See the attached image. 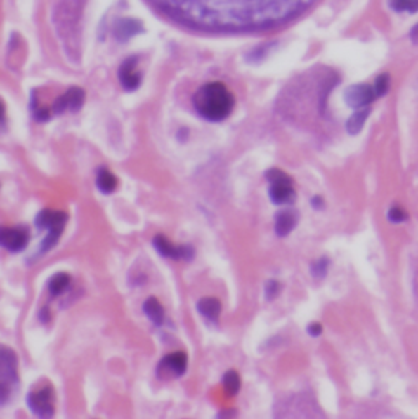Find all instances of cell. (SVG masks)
Returning <instances> with one entry per match:
<instances>
[{"mask_svg": "<svg viewBox=\"0 0 418 419\" xmlns=\"http://www.w3.org/2000/svg\"><path fill=\"white\" fill-rule=\"evenodd\" d=\"M180 27L203 33H256L289 23L317 0H148Z\"/></svg>", "mask_w": 418, "mask_h": 419, "instance_id": "obj_1", "label": "cell"}, {"mask_svg": "<svg viewBox=\"0 0 418 419\" xmlns=\"http://www.w3.org/2000/svg\"><path fill=\"white\" fill-rule=\"evenodd\" d=\"M235 105L234 95L221 82H209L196 90L193 106L201 118L211 123H221L228 119Z\"/></svg>", "mask_w": 418, "mask_h": 419, "instance_id": "obj_2", "label": "cell"}, {"mask_svg": "<svg viewBox=\"0 0 418 419\" xmlns=\"http://www.w3.org/2000/svg\"><path fill=\"white\" fill-rule=\"evenodd\" d=\"M18 387V357L13 350L0 345V408L12 401Z\"/></svg>", "mask_w": 418, "mask_h": 419, "instance_id": "obj_3", "label": "cell"}, {"mask_svg": "<svg viewBox=\"0 0 418 419\" xmlns=\"http://www.w3.org/2000/svg\"><path fill=\"white\" fill-rule=\"evenodd\" d=\"M67 214L63 211H51L43 209L39 211V214L34 219V224L39 230L46 232V239L43 240L41 246H39V253H48L54 246L58 245V241L63 235V230L65 224H67Z\"/></svg>", "mask_w": 418, "mask_h": 419, "instance_id": "obj_4", "label": "cell"}, {"mask_svg": "<svg viewBox=\"0 0 418 419\" xmlns=\"http://www.w3.org/2000/svg\"><path fill=\"white\" fill-rule=\"evenodd\" d=\"M268 181L270 201L276 206H289L296 201V189L293 178L280 168H270L265 173Z\"/></svg>", "mask_w": 418, "mask_h": 419, "instance_id": "obj_5", "label": "cell"}, {"mask_svg": "<svg viewBox=\"0 0 418 419\" xmlns=\"http://www.w3.org/2000/svg\"><path fill=\"white\" fill-rule=\"evenodd\" d=\"M27 405L30 411L38 418H53L54 416V388L51 383H41L33 388L27 397Z\"/></svg>", "mask_w": 418, "mask_h": 419, "instance_id": "obj_6", "label": "cell"}, {"mask_svg": "<svg viewBox=\"0 0 418 419\" xmlns=\"http://www.w3.org/2000/svg\"><path fill=\"white\" fill-rule=\"evenodd\" d=\"M152 245L162 258L175 261H191L195 258V248L191 245H175L164 234H157L152 239Z\"/></svg>", "mask_w": 418, "mask_h": 419, "instance_id": "obj_7", "label": "cell"}, {"mask_svg": "<svg viewBox=\"0 0 418 419\" xmlns=\"http://www.w3.org/2000/svg\"><path fill=\"white\" fill-rule=\"evenodd\" d=\"M30 232L27 227H0V246L4 250L20 253L28 246Z\"/></svg>", "mask_w": 418, "mask_h": 419, "instance_id": "obj_8", "label": "cell"}, {"mask_svg": "<svg viewBox=\"0 0 418 419\" xmlns=\"http://www.w3.org/2000/svg\"><path fill=\"white\" fill-rule=\"evenodd\" d=\"M377 97L374 93V88L366 84H356L351 85L345 90V103L353 109H361L370 106Z\"/></svg>", "mask_w": 418, "mask_h": 419, "instance_id": "obj_9", "label": "cell"}, {"mask_svg": "<svg viewBox=\"0 0 418 419\" xmlns=\"http://www.w3.org/2000/svg\"><path fill=\"white\" fill-rule=\"evenodd\" d=\"M186 368H188V356L183 351H175L172 354H167L162 361L159 362L157 373L159 375H172L181 377L185 375Z\"/></svg>", "mask_w": 418, "mask_h": 419, "instance_id": "obj_10", "label": "cell"}, {"mask_svg": "<svg viewBox=\"0 0 418 419\" xmlns=\"http://www.w3.org/2000/svg\"><path fill=\"white\" fill-rule=\"evenodd\" d=\"M118 79L121 87H123L126 92H134L136 88H139L141 85V72L138 69V58H128L123 60V64L119 65L118 70Z\"/></svg>", "mask_w": 418, "mask_h": 419, "instance_id": "obj_11", "label": "cell"}, {"mask_svg": "<svg viewBox=\"0 0 418 419\" xmlns=\"http://www.w3.org/2000/svg\"><path fill=\"white\" fill-rule=\"evenodd\" d=\"M85 102V92L82 88L79 87H72L69 88L67 92L64 95H60V97L54 102L53 105V113L54 114H63L65 111H79L82 108V105Z\"/></svg>", "mask_w": 418, "mask_h": 419, "instance_id": "obj_12", "label": "cell"}, {"mask_svg": "<svg viewBox=\"0 0 418 419\" xmlns=\"http://www.w3.org/2000/svg\"><path fill=\"white\" fill-rule=\"evenodd\" d=\"M298 224V212L293 209H281L275 217V232L278 237H288Z\"/></svg>", "mask_w": 418, "mask_h": 419, "instance_id": "obj_13", "label": "cell"}, {"mask_svg": "<svg viewBox=\"0 0 418 419\" xmlns=\"http://www.w3.org/2000/svg\"><path fill=\"white\" fill-rule=\"evenodd\" d=\"M95 183H97V188L102 194H112L118 188V178L107 166H98Z\"/></svg>", "mask_w": 418, "mask_h": 419, "instance_id": "obj_14", "label": "cell"}, {"mask_svg": "<svg viewBox=\"0 0 418 419\" xmlns=\"http://www.w3.org/2000/svg\"><path fill=\"white\" fill-rule=\"evenodd\" d=\"M196 309H198L200 315L204 317L208 321L218 323L223 307H221V302L219 299H216V297H204V299L198 302Z\"/></svg>", "mask_w": 418, "mask_h": 419, "instance_id": "obj_15", "label": "cell"}, {"mask_svg": "<svg viewBox=\"0 0 418 419\" xmlns=\"http://www.w3.org/2000/svg\"><path fill=\"white\" fill-rule=\"evenodd\" d=\"M143 310L145 317L149 318V321L152 323L154 326H162L164 325V320H165V310L160 302L155 299V297H149V299H145L144 305H143Z\"/></svg>", "mask_w": 418, "mask_h": 419, "instance_id": "obj_16", "label": "cell"}, {"mask_svg": "<svg viewBox=\"0 0 418 419\" xmlns=\"http://www.w3.org/2000/svg\"><path fill=\"white\" fill-rule=\"evenodd\" d=\"M70 287V276L67 272H56V274L49 277L48 281V291L51 295H63L65 291Z\"/></svg>", "mask_w": 418, "mask_h": 419, "instance_id": "obj_17", "label": "cell"}, {"mask_svg": "<svg viewBox=\"0 0 418 419\" xmlns=\"http://www.w3.org/2000/svg\"><path fill=\"white\" fill-rule=\"evenodd\" d=\"M370 106H366V108H361V109H355V113L350 116L348 121H346V131H348V134H358L360 131L363 129V126H365L367 116H370Z\"/></svg>", "mask_w": 418, "mask_h": 419, "instance_id": "obj_18", "label": "cell"}, {"mask_svg": "<svg viewBox=\"0 0 418 419\" xmlns=\"http://www.w3.org/2000/svg\"><path fill=\"white\" fill-rule=\"evenodd\" d=\"M223 385H224V390L228 395H230V397L237 395L240 390V385H242L240 375L235 371H228L223 377Z\"/></svg>", "mask_w": 418, "mask_h": 419, "instance_id": "obj_19", "label": "cell"}, {"mask_svg": "<svg viewBox=\"0 0 418 419\" xmlns=\"http://www.w3.org/2000/svg\"><path fill=\"white\" fill-rule=\"evenodd\" d=\"M389 5L396 12H418V0H389Z\"/></svg>", "mask_w": 418, "mask_h": 419, "instance_id": "obj_20", "label": "cell"}, {"mask_svg": "<svg viewBox=\"0 0 418 419\" xmlns=\"http://www.w3.org/2000/svg\"><path fill=\"white\" fill-rule=\"evenodd\" d=\"M329 266H330V260L325 258V256H324V258H320V260H315L311 266L312 277H317V279H320V277H325L327 272H329Z\"/></svg>", "mask_w": 418, "mask_h": 419, "instance_id": "obj_21", "label": "cell"}, {"mask_svg": "<svg viewBox=\"0 0 418 419\" xmlns=\"http://www.w3.org/2000/svg\"><path fill=\"white\" fill-rule=\"evenodd\" d=\"M372 88H374V93H376L377 98L384 97V95L389 92V88H391L389 74H381L379 77L376 79V82H374V85H372Z\"/></svg>", "mask_w": 418, "mask_h": 419, "instance_id": "obj_22", "label": "cell"}, {"mask_svg": "<svg viewBox=\"0 0 418 419\" xmlns=\"http://www.w3.org/2000/svg\"><path fill=\"white\" fill-rule=\"evenodd\" d=\"M128 25H129V20H124V22L119 23V27H117V32H115V33H117V36L121 39V41H123V39L126 41V39L131 38L133 34H136L139 32L138 23H136V22L133 23V27H128Z\"/></svg>", "mask_w": 418, "mask_h": 419, "instance_id": "obj_23", "label": "cell"}, {"mask_svg": "<svg viewBox=\"0 0 418 419\" xmlns=\"http://www.w3.org/2000/svg\"><path fill=\"white\" fill-rule=\"evenodd\" d=\"M387 219H389L391 224H402V222L409 219V215L400 206H391L389 211H387Z\"/></svg>", "mask_w": 418, "mask_h": 419, "instance_id": "obj_24", "label": "cell"}, {"mask_svg": "<svg viewBox=\"0 0 418 419\" xmlns=\"http://www.w3.org/2000/svg\"><path fill=\"white\" fill-rule=\"evenodd\" d=\"M280 291H281V284H280L278 281L271 279V281L266 282V284H265V297H266V300L276 299V297H278V294H280Z\"/></svg>", "mask_w": 418, "mask_h": 419, "instance_id": "obj_25", "label": "cell"}, {"mask_svg": "<svg viewBox=\"0 0 418 419\" xmlns=\"http://www.w3.org/2000/svg\"><path fill=\"white\" fill-rule=\"evenodd\" d=\"M307 333H309L311 336H314V338H317V336H320L322 335V325L320 323H309V325H307Z\"/></svg>", "mask_w": 418, "mask_h": 419, "instance_id": "obj_26", "label": "cell"}, {"mask_svg": "<svg viewBox=\"0 0 418 419\" xmlns=\"http://www.w3.org/2000/svg\"><path fill=\"white\" fill-rule=\"evenodd\" d=\"M5 108H4V103L0 102V133H4L5 131Z\"/></svg>", "mask_w": 418, "mask_h": 419, "instance_id": "obj_27", "label": "cell"}, {"mask_svg": "<svg viewBox=\"0 0 418 419\" xmlns=\"http://www.w3.org/2000/svg\"><path fill=\"white\" fill-rule=\"evenodd\" d=\"M311 204L314 206L315 209H322V208H324V201H322L320 196H314V198H312V201H311Z\"/></svg>", "mask_w": 418, "mask_h": 419, "instance_id": "obj_28", "label": "cell"}, {"mask_svg": "<svg viewBox=\"0 0 418 419\" xmlns=\"http://www.w3.org/2000/svg\"><path fill=\"white\" fill-rule=\"evenodd\" d=\"M410 38H412V41H414L415 44H418V25H415L414 29H412Z\"/></svg>", "mask_w": 418, "mask_h": 419, "instance_id": "obj_29", "label": "cell"}]
</instances>
